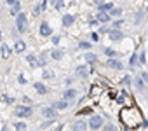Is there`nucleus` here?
<instances>
[{"instance_id":"nucleus-1","label":"nucleus","mask_w":148,"mask_h":131,"mask_svg":"<svg viewBox=\"0 0 148 131\" xmlns=\"http://www.w3.org/2000/svg\"><path fill=\"white\" fill-rule=\"evenodd\" d=\"M16 30L19 33H26V30H28V18H26L25 12H19L16 16Z\"/></svg>"},{"instance_id":"nucleus-2","label":"nucleus","mask_w":148,"mask_h":131,"mask_svg":"<svg viewBox=\"0 0 148 131\" xmlns=\"http://www.w3.org/2000/svg\"><path fill=\"white\" fill-rule=\"evenodd\" d=\"M12 114H14V117L26 119V117H30V115L33 114V110H32V107H28V105H18Z\"/></svg>"},{"instance_id":"nucleus-3","label":"nucleus","mask_w":148,"mask_h":131,"mask_svg":"<svg viewBox=\"0 0 148 131\" xmlns=\"http://www.w3.org/2000/svg\"><path fill=\"white\" fill-rule=\"evenodd\" d=\"M103 124H105V121H103L101 115H91V119H89V122H87V126H89L91 129H96V131L101 129Z\"/></svg>"},{"instance_id":"nucleus-4","label":"nucleus","mask_w":148,"mask_h":131,"mask_svg":"<svg viewBox=\"0 0 148 131\" xmlns=\"http://www.w3.org/2000/svg\"><path fill=\"white\" fill-rule=\"evenodd\" d=\"M108 37L112 39V40H115V42H119V40H122L124 39V32L120 30V28H108Z\"/></svg>"},{"instance_id":"nucleus-5","label":"nucleus","mask_w":148,"mask_h":131,"mask_svg":"<svg viewBox=\"0 0 148 131\" xmlns=\"http://www.w3.org/2000/svg\"><path fill=\"white\" fill-rule=\"evenodd\" d=\"M40 114L45 117V119H56L58 117V110L51 105V107H44L42 110H40Z\"/></svg>"},{"instance_id":"nucleus-6","label":"nucleus","mask_w":148,"mask_h":131,"mask_svg":"<svg viewBox=\"0 0 148 131\" xmlns=\"http://www.w3.org/2000/svg\"><path fill=\"white\" fill-rule=\"evenodd\" d=\"M38 33H40V37H51V35H52L51 25H49L47 21H42V23H40V28H38Z\"/></svg>"},{"instance_id":"nucleus-7","label":"nucleus","mask_w":148,"mask_h":131,"mask_svg":"<svg viewBox=\"0 0 148 131\" xmlns=\"http://www.w3.org/2000/svg\"><path fill=\"white\" fill-rule=\"evenodd\" d=\"M106 67H108V68H112V70H122V68H124V63H122L120 59L108 58V61H106Z\"/></svg>"},{"instance_id":"nucleus-8","label":"nucleus","mask_w":148,"mask_h":131,"mask_svg":"<svg viewBox=\"0 0 148 131\" xmlns=\"http://www.w3.org/2000/svg\"><path fill=\"white\" fill-rule=\"evenodd\" d=\"M75 98H77V91H75V89H71V88H68V89L63 93V100H66L68 103L75 101Z\"/></svg>"},{"instance_id":"nucleus-9","label":"nucleus","mask_w":148,"mask_h":131,"mask_svg":"<svg viewBox=\"0 0 148 131\" xmlns=\"http://www.w3.org/2000/svg\"><path fill=\"white\" fill-rule=\"evenodd\" d=\"M87 74H89L87 65H79L77 70H75V75H77V77H82V79H86V77H87Z\"/></svg>"},{"instance_id":"nucleus-10","label":"nucleus","mask_w":148,"mask_h":131,"mask_svg":"<svg viewBox=\"0 0 148 131\" xmlns=\"http://www.w3.org/2000/svg\"><path fill=\"white\" fill-rule=\"evenodd\" d=\"M26 63L30 65L32 68H38V67H40V65H38V58H37L35 54H28V56H26Z\"/></svg>"},{"instance_id":"nucleus-11","label":"nucleus","mask_w":148,"mask_h":131,"mask_svg":"<svg viewBox=\"0 0 148 131\" xmlns=\"http://www.w3.org/2000/svg\"><path fill=\"white\" fill-rule=\"evenodd\" d=\"M0 54H2L4 59H7V58L12 54V51H11V47H9L7 44H0Z\"/></svg>"},{"instance_id":"nucleus-12","label":"nucleus","mask_w":148,"mask_h":131,"mask_svg":"<svg viewBox=\"0 0 148 131\" xmlns=\"http://www.w3.org/2000/svg\"><path fill=\"white\" fill-rule=\"evenodd\" d=\"M96 21H98V23H108V21H110V14L105 12V11H99V12L96 14Z\"/></svg>"},{"instance_id":"nucleus-13","label":"nucleus","mask_w":148,"mask_h":131,"mask_svg":"<svg viewBox=\"0 0 148 131\" xmlns=\"http://www.w3.org/2000/svg\"><path fill=\"white\" fill-rule=\"evenodd\" d=\"M26 51V42H23V40H16L14 42V52H25Z\"/></svg>"},{"instance_id":"nucleus-14","label":"nucleus","mask_w":148,"mask_h":131,"mask_svg":"<svg viewBox=\"0 0 148 131\" xmlns=\"http://www.w3.org/2000/svg\"><path fill=\"white\" fill-rule=\"evenodd\" d=\"M68 105H70V103H68L66 100H56V101L52 103V107H54L56 110H64V108H68Z\"/></svg>"},{"instance_id":"nucleus-15","label":"nucleus","mask_w":148,"mask_h":131,"mask_svg":"<svg viewBox=\"0 0 148 131\" xmlns=\"http://www.w3.org/2000/svg\"><path fill=\"white\" fill-rule=\"evenodd\" d=\"M61 21H63V26H71L73 23H75V16L73 14H64Z\"/></svg>"},{"instance_id":"nucleus-16","label":"nucleus","mask_w":148,"mask_h":131,"mask_svg":"<svg viewBox=\"0 0 148 131\" xmlns=\"http://www.w3.org/2000/svg\"><path fill=\"white\" fill-rule=\"evenodd\" d=\"M89 126H87V122L86 121H77L75 124H73V131H86Z\"/></svg>"},{"instance_id":"nucleus-17","label":"nucleus","mask_w":148,"mask_h":131,"mask_svg":"<svg viewBox=\"0 0 148 131\" xmlns=\"http://www.w3.org/2000/svg\"><path fill=\"white\" fill-rule=\"evenodd\" d=\"M19 12H21V4H19V2H16V4H12V6H11V9H9V14L16 18V16L19 14Z\"/></svg>"},{"instance_id":"nucleus-18","label":"nucleus","mask_w":148,"mask_h":131,"mask_svg":"<svg viewBox=\"0 0 148 131\" xmlns=\"http://www.w3.org/2000/svg\"><path fill=\"white\" fill-rule=\"evenodd\" d=\"M35 91H37L40 96L47 94V88H45V84H42V82H35Z\"/></svg>"},{"instance_id":"nucleus-19","label":"nucleus","mask_w":148,"mask_h":131,"mask_svg":"<svg viewBox=\"0 0 148 131\" xmlns=\"http://www.w3.org/2000/svg\"><path fill=\"white\" fill-rule=\"evenodd\" d=\"M134 86L141 91V93H145V89H146V84H145V81L141 79V77H136V81H134Z\"/></svg>"},{"instance_id":"nucleus-20","label":"nucleus","mask_w":148,"mask_h":131,"mask_svg":"<svg viewBox=\"0 0 148 131\" xmlns=\"http://www.w3.org/2000/svg\"><path fill=\"white\" fill-rule=\"evenodd\" d=\"M63 56H64V52H63L61 49H54V51L51 52V58H52V59H56V61L63 59Z\"/></svg>"},{"instance_id":"nucleus-21","label":"nucleus","mask_w":148,"mask_h":131,"mask_svg":"<svg viewBox=\"0 0 148 131\" xmlns=\"http://www.w3.org/2000/svg\"><path fill=\"white\" fill-rule=\"evenodd\" d=\"M108 14H110V18H120V16H122V9H119V7H112V9L108 11Z\"/></svg>"},{"instance_id":"nucleus-22","label":"nucleus","mask_w":148,"mask_h":131,"mask_svg":"<svg viewBox=\"0 0 148 131\" xmlns=\"http://www.w3.org/2000/svg\"><path fill=\"white\" fill-rule=\"evenodd\" d=\"M84 59H86L87 63H96V61H98V56H96L94 52H86V54H84Z\"/></svg>"},{"instance_id":"nucleus-23","label":"nucleus","mask_w":148,"mask_h":131,"mask_svg":"<svg viewBox=\"0 0 148 131\" xmlns=\"http://www.w3.org/2000/svg\"><path fill=\"white\" fill-rule=\"evenodd\" d=\"M54 77H56V74L52 70H44V74H42V79H47V81H52Z\"/></svg>"},{"instance_id":"nucleus-24","label":"nucleus","mask_w":148,"mask_h":131,"mask_svg":"<svg viewBox=\"0 0 148 131\" xmlns=\"http://www.w3.org/2000/svg\"><path fill=\"white\" fill-rule=\"evenodd\" d=\"M112 7H113V4H112V2H106V4H99V11H105V12H108Z\"/></svg>"},{"instance_id":"nucleus-25","label":"nucleus","mask_w":148,"mask_h":131,"mask_svg":"<svg viewBox=\"0 0 148 131\" xmlns=\"http://www.w3.org/2000/svg\"><path fill=\"white\" fill-rule=\"evenodd\" d=\"M103 129H105V131H117L115 124H112V122H106V124H103Z\"/></svg>"},{"instance_id":"nucleus-26","label":"nucleus","mask_w":148,"mask_h":131,"mask_svg":"<svg viewBox=\"0 0 148 131\" xmlns=\"http://www.w3.org/2000/svg\"><path fill=\"white\" fill-rule=\"evenodd\" d=\"M138 61H139V67H141V65H146V54H145V52H139Z\"/></svg>"},{"instance_id":"nucleus-27","label":"nucleus","mask_w":148,"mask_h":131,"mask_svg":"<svg viewBox=\"0 0 148 131\" xmlns=\"http://www.w3.org/2000/svg\"><path fill=\"white\" fill-rule=\"evenodd\" d=\"M136 63H138V52H134V54L131 56V59H129V65H131V67H136Z\"/></svg>"},{"instance_id":"nucleus-28","label":"nucleus","mask_w":148,"mask_h":131,"mask_svg":"<svg viewBox=\"0 0 148 131\" xmlns=\"http://www.w3.org/2000/svg\"><path fill=\"white\" fill-rule=\"evenodd\" d=\"M103 52H105V54H106L108 58H113V56H115V51H113V49H110V47H106V49H103Z\"/></svg>"},{"instance_id":"nucleus-29","label":"nucleus","mask_w":148,"mask_h":131,"mask_svg":"<svg viewBox=\"0 0 148 131\" xmlns=\"http://www.w3.org/2000/svg\"><path fill=\"white\" fill-rule=\"evenodd\" d=\"M63 7H64V0H58V2L54 4V9H56V11H59V9H63Z\"/></svg>"},{"instance_id":"nucleus-30","label":"nucleus","mask_w":148,"mask_h":131,"mask_svg":"<svg viewBox=\"0 0 148 131\" xmlns=\"http://www.w3.org/2000/svg\"><path fill=\"white\" fill-rule=\"evenodd\" d=\"M79 47H80V49H86V51H87V49H91V44H89V42H86V40H82V42L79 44Z\"/></svg>"},{"instance_id":"nucleus-31","label":"nucleus","mask_w":148,"mask_h":131,"mask_svg":"<svg viewBox=\"0 0 148 131\" xmlns=\"http://www.w3.org/2000/svg\"><path fill=\"white\" fill-rule=\"evenodd\" d=\"M2 100H4L5 103H9V105L14 103V98H11V96H7V94H2Z\"/></svg>"},{"instance_id":"nucleus-32","label":"nucleus","mask_w":148,"mask_h":131,"mask_svg":"<svg viewBox=\"0 0 148 131\" xmlns=\"http://www.w3.org/2000/svg\"><path fill=\"white\" fill-rule=\"evenodd\" d=\"M91 40H92V42H99V33H98V32H92V33H91Z\"/></svg>"},{"instance_id":"nucleus-33","label":"nucleus","mask_w":148,"mask_h":131,"mask_svg":"<svg viewBox=\"0 0 148 131\" xmlns=\"http://www.w3.org/2000/svg\"><path fill=\"white\" fill-rule=\"evenodd\" d=\"M40 12H42V9H40V4H37V6H35V9H33V16H38Z\"/></svg>"},{"instance_id":"nucleus-34","label":"nucleus","mask_w":148,"mask_h":131,"mask_svg":"<svg viewBox=\"0 0 148 131\" xmlns=\"http://www.w3.org/2000/svg\"><path fill=\"white\" fill-rule=\"evenodd\" d=\"M141 21H143V12L136 14V23H134V25H141Z\"/></svg>"},{"instance_id":"nucleus-35","label":"nucleus","mask_w":148,"mask_h":131,"mask_svg":"<svg viewBox=\"0 0 148 131\" xmlns=\"http://www.w3.org/2000/svg\"><path fill=\"white\" fill-rule=\"evenodd\" d=\"M14 128L21 131V129H25V128H26V124H25V122H16V124H14Z\"/></svg>"},{"instance_id":"nucleus-36","label":"nucleus","mask_w":148,"mask_h":131,"mask_svg":"<svg viewBox=\"0 0 148 131\" xmlns=\"http://www.w3.org/2000/svg\"><path fill=\"white\" fill-rule=\"evenodd\" d=\"M122 23H124L122 19H115V21H113V28H120V26H122Z\"/></svg>"},{"instance_id":"nucleus-37","label":"nucleus","mask_w":148,"mask_h":131,"mask_svg":"<svg viewBox=\"0 0 148 131\" xmlns=\"http://www.w3.org/2000/svg\"><path fill=\"white\" fill-rule=\"evenodd\" d=\"M59 40H61V39H59L58 35H54V37H51V42H52L54 46H58V44H59Z\"/></svg>"},{"instance_id":"nucleus-38","label":"nucleus","mask_w":148,"mask_h":131,"mask_svg":"<svg viewBox=\"0 0 148 131\" xmlns=\"http://www.w3.org/2000/svg\"><path fill=\"white\" fill-rule=\"evenodd\" d=\"M122 84H125V86H129V84H131V75H125V77L122 79Z\"/></svg>"},{"instance_id":"nucleus-39","label":"nucleus","mask_w":148,"mask_h":131,"mask_svg":"<svg viewBox=\"0 0 148 131\" xmlns=\"http://www.w3.org/2000/svg\"><path fill=\"white\" fill-rule=\"evenodd\" d=\"M141 79L145 81V84H148V72H143L141 74Z\"/></svg>"},{"instance_id":"nucleus-40","label":"nucleus","mask_w":148,"mask_h":131,"mask_svg":"<svg viewBox=\"0 0 148 131\" xmlns=\"http://www.w3.org/2000/svg\"><path fill=\"white\" fill-rule=\"evenodd\" d=\"M18 82H19V84H25V82H26V79H25V75H23V74L18 77Z\"/></svg>"},{"instance_id":"nucleus-41","label":"nucleus","mask_w":148,"mask_h":131,"mask_svg":"<svg viewBox=\"0 0 148 131\" xmlns=\"http://www.w3.org/2000/svg\"><path fill=\"white\" fill-rule=\"evenodd\" d=\"M52 122H54V119H49V121H45V122L42 124V128H47V126H51Z\"/></svg>"},{"instance_id":"nucleus-42","label":"nucleus","mask_w":148,"mask_h":131,"mask_svg":"<svg viewBox=\"0 0 148 131\" xmlns=\"http://www.w3.org/2000/svg\"><path fill=\"white\" fill-rule=\"evenodd\" d=\"M71 82H73V79H71V77H66V79H64V84H66V86H70Z\"/></svg>"},{"instance_id":"nucleus-43","label":"nucleus","mask_w":148,"mask_h":131,"mask_svg":"<svg viewBox=\"0 0 148 131\" xmlns=\"http://www.w3.org/2000/svg\"><path fill=\"white\" fill-rule=\"evenodd\" d=\"M5 2H7V6H12V4H16V2H18V0H5Z\"/></svg>"},{"instance_id":"nucleus-44","label":"nucleus","mask_w":148,"mask_h":131,"mask_svg":"<svg viewBox=\"0 0 148 131\" xmlns=\"http://www.w3.org/2000/svg\"><path fill=\"white\" fill-rule=\"evenodd\" d=\"M56 2H58V0H47V4H51V6H54Z\"/></svg>"},{"instance_id":"nucleus-45","label":"nucleus","mask_w":148,"mask_h":131,"mask_svg":"<svg viewBox=\"0 0 148 131\" xmlns=\"http://www.w3.org/2000/svg\"><path fill=\"white\" fill-rule=\"evenodd\" d=\"M0 44H2V32H0Z\"/></svg>"},{"instance_id":"nucleus-46","label":"nucleus","mask_w":148,"mask_h":131,"mask_svg":"<svg viewBox=\"0 0 148 131\" xmlns=\"http://www.w3.org/2000/svg\"><path fill=\"white\" fill-rule=\"evenodd\" d=\"M2 131H9V129H7V128H4V129H2Z\"/></svg>"},{"instance_id":"nucleus-47","label":"nucleus","mask_w":148,"mask_h":131,"mask_svg":"<svg viewBox=\"0 0 148 131\" xmlns=\"http://www.w3.org/2000/svg\"><path fill=\"white\" fill-rule=\"evenodd\" d=\"M21 131H30V129H21Z\"/></svg>"}]
</instances>
